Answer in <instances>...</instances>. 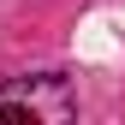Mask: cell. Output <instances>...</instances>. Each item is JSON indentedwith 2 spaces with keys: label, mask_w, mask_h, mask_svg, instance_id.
Returning <instances> with one entry per match:
<instances>
[{
  "label": "cell",
  "mask_w": 125,
  "mask_h": 125,
  "mask_svg": "<svg viewBox=\"0 0 125 125\" xmlns=\"http://www.w3.org/2000/svg\"><path fill=\"white\" fill-rule=\"evenodd\" d=\"M72 89L66 77H12V83H0V119H30V125H60L72 119Z\"/></svg>",
  "instance_id": "cell-1"
}]
</instances>
